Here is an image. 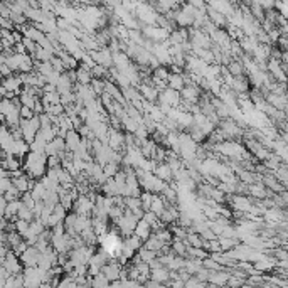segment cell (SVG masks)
Listing matches in <instances>:
<instances>
[{
    "instance_id": "cell-1",
    "label": "cell",
    "mask_w": 288,
    "mask_h": 288,
    "mask_svg": "<svg viewBox=\"0 0 288 288\" xmlns=\"http://www.w3.org/2000/svg\"><path fill=\"white\" fill-rule=\"evenodd\" d=\"M19 258L24 266H38V263L41 260V251L35 246H27Z\"/></svg>"
},
{
    "instance_id": "cell-2",
    "label": "cell",
    "mask_w": 288,
    "mask_h": 288,
    "mask_svg": "<svg viewBox=\"0 0 288 288\" xmlns=\"http://www.w3.org/2000/svg\"><path fill=\"white\" fill-rule=\"evenodd\" d=\"M133 235H135V236H138L142 241H145L147 238H149V236L152 235V228H150V224L147 223V221H143L142 218H140L138 221H137V224H135Z\"/></svg>"
},
{
    "instance_id": "cell-3",
    "label": "cell",
    "mask_w": 288,
    "mask_h": 288,
    "mask_svg": "<svg viewBox=\"0 0 288 288\" xmlns=\"http://www.w3.org/2000/svg\"><path fill=\"white\" fill-rule=\"evenodd\" d=\"M155 174L158 179H162V181H170L172 179V169H170V165L169 164H162V165H158V167L155 169Z\"/></svg>"
},
{
    "instance_id": "cell-4",
    "label": "cell",
    "mask_w": 288,
    "mask_h": 288,
    "mask_svg": "<svg viewBox=\"0 0 288 288\" xmlns=\"http://www.w3.org/2000/svg\"><path fill=\"white\" fill-rule=\"evenodd\" d=\"M89 84H91V89H93L95 95H103V93H105V79L93 78Z\"/></svg>"
},
{
    "instance_id": "cell-5",
    "label": "cell",
    "mask_w": 288,
    "mask_h": 288,
    "mask_svg": "<svg viewBox=\"0 0 288 288\" xmlns=\"http://www.w3.org/2000/svg\"><path fill=\"white\" fill-rule=\"evenodd\" d=\"M35 113H34V110L32 108H29V106H21V110H19V116L21 118H24V120H29V118H32Z\"/></svg>"
},
{
    "instance_id": "cell-6",
    "label": "cell",
    "mask_w": 288,
    "mask_h": 288,
    "mask_svg": "<svg viewBox=\"0 0 288 288\" xmlns=\"http://www.w3.org/2000/svg\"><path fill=\"white\" fill-rule=\"evenodd\" d=\"M154 78H158V79H164V81H167L169 71L165 69V67H158V66H157V69L154 71Z\"/></svg>"
}]
</instances>
